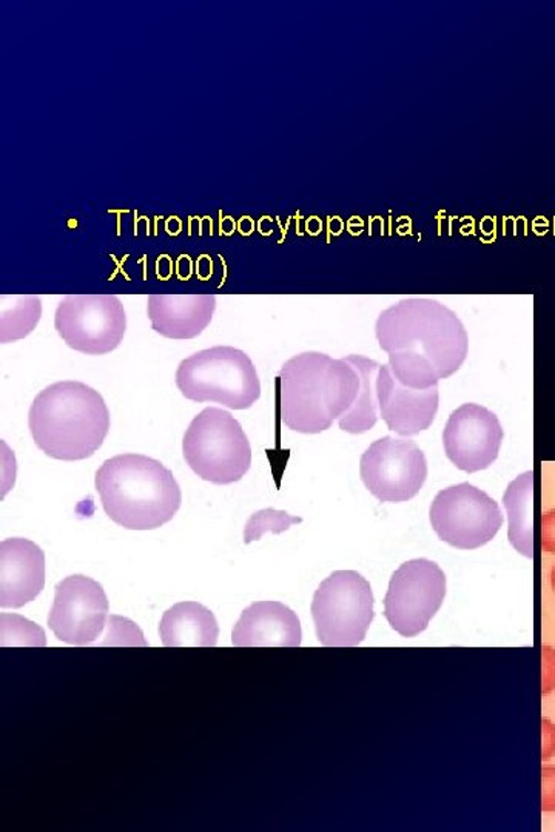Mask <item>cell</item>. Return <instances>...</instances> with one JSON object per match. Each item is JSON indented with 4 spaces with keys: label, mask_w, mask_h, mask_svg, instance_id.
Here are the masks:
<instances>
[{
    "label": "cell",
    "mask_w": 555,
    "mask_h": 832,
    "mask_svg": "<svg viewBox=\"0 0 555 832\" xmlns=\"http://www.w3.org/2000/svg\"><path fill=\"white\" fill-rule=\"evenodd\" d=\"M54 327L70 349L107 355L123 343L127 315L115 295H70L59 303Z\"/></svg>",
    "instance_id": "10"
},
{
    "label": "cell",
    "mask_w": 555,
    "mask_h": 832,
    "mask_svg": "<svg viewBox=\"0 0 555 832\" xmlns=\"http://www.w3.org/2000/svg\"><path fill=\"white\" fill-rule=\"evenodd\" d=\"M377 397L383 421L389 431L401 436L425 432L439 412V386L428 390L410 389L394 377L389 365L378 370Z\"/></svg>",
    "instance_id": "14"
},
{
    "label": "cell",
    "mask_w": 555,
    "mask_h": 832,
    "mask_svg": "<svg viewBox=\"0 0 555 832\" xmlns=\"http://www.w3.org/2000/svg\"><path fill=\"white\" fill-rule=\"evenodd\" d=\"M429 519L441 541L461 550L488 545L504 522L499 503L469 483L440 491L429 509Z\"/></svg>",
    "instance_id": "8"
},
{
    "label": "cell",
    "mask_w": 555,
    "mask_h": 832,
    "mask_svg": "<svg viewBox=\"0 0 555 832\" xmlns=\"http://www.w3.org/2000/svg\"><path fill=\"white\" fill-rule=\"evenodd\" d=\"M95 486L107 517L128 530H155L175 518L182 492L161 461L123 453L97 468Z\"/></svg>",
    "instance_id": "4"
},
{
    "label": "cell",
    "mask_w": 555,
    "mask_h": 832,
    "mask_svg": "<svg viewBox=\"0 0 555 832\" xmlns=\"http://www.w3.org/2000/svg\"><path fill=\"white\" fill-rule=\"evenodd\" d=\"M213 295H151L147 314L156 334L170 339L197 338L212 323Z\"/></svg>",
    "instance_id": "17"
},
{
    "label": "cell",
    "mask_w": 555,
    "mask_h": 832,
    "mask_svg": "<svg viewBox=\"0 0 555 832\" xmlns=\"http://www.w3.org/2000/svg\"><path fill=\"white\" fill-rule=\"evenodd\" d=\"M182 455L205 482H241L252 466V445L240 421L224 409L207 408L184 433Z\"/></svg>",
    "instance_id": "6"
},
{
    "label": "cell",
    "mask_w": 555,
    "mask_h": 832,
    "mask_svg": "<svg viewBox=\"0 0 555 832\" xmlns=\"http://www.w3.org/2000/svg\"><path fill=\"white\" fill-rule=\"evenodd\" d=\"M446 597V576L436 561L416 558L402 562L390 577L385 597V617L390 628L406 639L428 629Z\"/></svg>",
    "instance_id": "9"
},
{
    "label": "cell",
    "mask_w": 555,
    "mask_h": 832,
    "mask_svg": "<svg viewBox=\"0 0 555 832\" xmlns=\"http://www.w3.org/2000/svg\"><path fill=\"white\" fill-rule=\"evenodd\" d=\"M303 523L301 517H292L285 510L263 509L258 510L250 517L244 527V545L261 540L264 534L280 535L291 529L292 525Z\"/></svg>",
    "instance_id": "22"
},
{
    "label": "cell",
    "mask_w": 555,
    "mask_h": 832,
    "mask_svg": "<svg viewBox=\"0 0 555 832\" xmlns=\"http://www.w3.org/2000/svg\"><path fill=\"white\" fill-rule=\"evenodd\" d=\"M311 611L323 646H358L375 617L373 586L355 570H335L316 589Z\"/></svg>",
    "instance_id": "7"
},
{
    "label": "cell",
    "mask_w": 555,
    "mask_h": 832,
    "mask_svg": "<svg viewBox=\"0 0 555 832\" xmlns=\"http://www.w3.org/2000/svg\"><path fill=\"white\" fill-rule=\"evenodd\" d=\"M45 586V554L36 543H0V608L19 609L36 600Z\"/></svg>",
    "instance_id": "15"
},
{
    "label": "cell",
    "mask_w": 555,
    "mask_h": 832,
    "mask_svg": "<svg viewBox=\"0 0 555 832\" xmlns=\"http://www.w3.org/2000/svg\"><path fill=\"white\" fill-rule=\"evenodd\" d=\"M551 586H553V591L555 592V566L551 569Z\"/></svg>",
    "instance_id": "29"
},
{
    "label": "cell",
    "mask_w": 555,
    "mask_h": 832,
    "mask_svg": "<svg viewBox=\"0 0 555 832\" xmlns=\"http://www.w3.org/2000/svg\"><path fill=\"white\" fill-rule=\"evenodd\" d=\"M2 646H45L44 629L19 615L2 613Z\"/></svg>",
    "instance_id": "23"
},
{
    "label": "cell",
    "mask_w": 555,
    "mask_h": 832,
    "mask_svg": "<svg viewBox=\"0 0 555 832\" xmlns=\"http://www.w3.org/2000/svg\"><path fill=\"white\" fill-rule=\"evenodd\" d=\"M534 472L527 471L507 484L503 504L507 512V538L512 548L527 558L534 557Z\"/></svg>",
    "instance_id": "19"
},
{
    "label": "cell",
    "mask_w": 555,
    "mask_h": 832,
    "mask_svg": "<svg viewBox=\"0 0 555 832\" xmlns=\"http://www.w3.org/2000/svg\"><path fill=\"white\" fill-rule=\"evenodd\" d=\"M359 476L381 503H405L425 486L428 460L416 441L383 436L363 453Z\"/></svg>",
    "instance_id": "11"
},
{
    "label": "cell",
    "mask_w": 555,
    "mask_h": 832,
    "mask_svg": "<svg viewBox=\"0 0 555 832\" xmlns=\"http://www.w3.org/2000/svg\"><path fill=\"white\" fill-rule=\"evenodd\" d=\"M107 593L85 576L66 577L56 584L49 626L57 640L72 646H97L107 623Z\"/></svg>",
    "instance_id": "12"
},
{
    "label": "cell",
    "mask_w": 555,
    "mask_h": 832,
    "mask_svg": "<svg viewBox=\"0 0 555 832\" xmlns=\"http://www.w3.org/2000/svg\"><path fill=\"white\" fill-rule=\"evenodd\" d=\"M555 691V650L551 646L542 647V694L548 695Z\"/></svg>",
    "instance_id": "25"
},
{
    "label": "cell",
    "mask_w": 555,
    "mask_h": 832,
    "mask_svg": "<svg viewBox=\"0 0 555 832\" xmlns=\"http://www.w3.org/2000/svg\"><path fill=\"white\" fill-rule=\"evenodd\" d=\"M159 635L167 647H214L220 626L210 609L197 601H182L164 612Z\"/></svg>",
    "instance_id": "18"
},
{
    "label": "cell",
    "mask_w": 555,
    "mask_h": 832,
    "mask_svg": "<svg viewBox=\"0 0 555 832\" xmlns=\"http://www.w3.org/2000/svg\"><path fill=\"white\" fill-rule=\"evenodd\" d=\"M542 548L546 554L555 555V509L543 514Z\"/></svg>",
    "instance_id": "27"
},
{
    "label": "cell",
    "mask_w": 555,
    "mask_h": 832,
    "mask_svg": "<svg viewBox=\"0 0 555 832\" xmlns=\"http://www.w3.org/2000/svg\"><path fill=\"white\" fill-rule=\"evenodd\" d=\"M176 386L187 400L214 402L227 409L252 408L261 397L256 367L245 351L217 346L182 359Z\"/></svg>",
    "instance_id": "5"
},
{
    "label": "cell",
    "mask_w": 555,
    "mask_h": 832,
    "mask_svg": "<svg viewBox=\"0 0 555 832\" xmlns=\"http://www.w3.org/2000/svg\"><path fill=\"white\" fill-rule=\"evenodd\" d=\"M29 428L34 444L50 459L87 460L111 432V410L103 394L84 382H54L34 398Z\"/></svg>",
    "instance_id": "3"
},
{
    "label": "cell",
    "mask_w": 555,
    "mask_h": 832,
    "mask_svg": "<svg viewBox=\"0 0 555 832\" xmlns=\"http://www.w3.org/2000/svg\"><path fill=\"white\" fill-rule=\"evenodd\" d=\"M503 439L499 417L482 404L467 402L449 417L443 431V447L453 466L474 474L499 459Z\"/></svg>",
    "instance_id": "13"
},
{
    "label": "cell",
    "mask_w": 555,
    "mask_h": 832,
    "mask_svg": "<svg viewBox=\"0 0 555 832\" xmlns=\"http://www.w3.org/2000/svg\"><path fill=\"white\" fill-rule=\"evenodd\" d=\"M542 760L555 756V725L548 718H542Z\"/></svg>",
    "instance_id": "28"
},
{
    "label": "cell",
    "mask_w": 555,
    "mask_h": 832,
    "mask_svg": "<svg viewBox=\"0 0 555 832\" xmlns=\"http://www.w3.org/2000/svg\"><path fill=\"white\" fill-rule=\"evenodd\" d=\"M280 413L293 432L315 435L332 428L357 401L359 373L349 359L304 351L278 375Z\"/></svg>",
    "instance_id": "2"
},
{
    "label": "cell",
    "mask_w": 555,
    "mask_h": 832,
    "mask_svg": "<svg viewBox=\"0 0 555 832\" xmlns=\"http://www.w3.org/2000/svg\"><path fill=\"white\" fill-rule=\"evenodd\" d=\"M10 307L2 298L0 314V341L10 343L25 338L38 326L42 315V304L38 296H11Z\"/></svg>",
    "instance_id": "21"
},
{
    "label": "cell",
    "mask_w": 555,
    "mask_h": 832,
    "mask_svg": "<svg viewBox=\"0 0 555 832\" xmlns=\"http://www.w3.org/2000/svg\"><path fill=\"white\" fill-rule=\"evenodd\" d=\"M303 632L296 613L278 601H258L233 626L237 647H300Z\"/></svg>",
    "instance_id": "16"
},
{
    "label": "cell",
    "mask_w": 555,
    "mask_h": 832,
    "mask_svg": "<svg viewBox=\"0 0 555 832\" xmlns=\"http://www.w3.org/2000/svg\"><path fill=\"white\" fill-rule=\"evenodd\" d=\"M104 639L105 642L101 643L103 646L127 644L124 639H130L136 646H147L140 629L135 623H132L130 620L119 619V617H111L108 619V634Z\"/></svg>",
    "instance_id": "24"
},
{
    "label": "cell",
    "mask_w": 555,
    "mask_h": 832,
    "mask_svg": "<svg viewBox=\"0 0 555 832\" xmlns=\"http://www.w3.org/2000/svg\"><path fill=\"white\" fill-rule=\"evenodd\" d=\"M542 811L555 812V767L542 769Z\"/></svg>",
    "instance_id": "26"
},
{
    "label": "cell",
    "mask_w": 555,
    "mask_h": 832,
    "mask_svg": "<svg viewBox=\"0 0 555 832\" xmlns=\"http://www.w3.org/2000/svg\"><path fill=\"white\" fill-rule=\"evenodd\" d=\"M389 355L390 372L410 389L437 388L467 361L469 336L451 308L436 299L409 298L386 308L375 324Z\"/></svg>",
    "instance_id": "1"
},
{
    "label": "cell",
    "mask_w": 555,
    "mask_h": 832,
    "mask_svg": "<svg viewBox=\"0 0 555 832\" xmlns=\"http://www.w3.org/2000/svg\"><path fill=\"white\" fill-rule=\"evenodd\" d=\"M347 359L358 370L359 390L357 401L352 406L349 412L339 418L338 424L343 432L359 435V433L370 431L380 418L378 415L380 409H378L377 377L381 365L375 359L362 357V355H349Z\"/></svg>",
    "instance_id": "20"
}]
</instances>
